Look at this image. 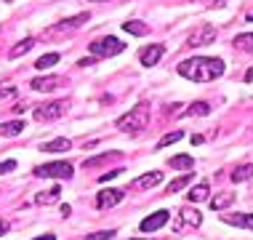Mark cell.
<instances>
[{
	"instance_id": "obj_23",
	"label": "cell",
	"mask_w": 253,
	"mask_h": 240,
	"mask_svg": "<svg viewBox=\"0 0 253 240\" xmlns=\"http://www.w3.org/2000/svg\"><path fill=\"white\" fill-rule=\"evenodd\" d=\"M22 131H24V120H13L0 126V136H19Z\"/></svg>"
},
{
	"instance_id": "obj_24",
	"label": "cell",
	"mask_w": 253,
	"mask_h": 240,
	"mask_svg": "<svg viewBox=\"0 0 253 240\" xmlns=\"http://www.w3.org/2000/svg\"><path fill=\"white\" fill-rule=\"evenodd\" d=\"M192 179H195V176H192V174H184V176H179V179H173V182H170L166 192H168V195H176V192H181V190H184V187H187V184H189V182H192Z\"/></svg>"
},
{
	"instance_id": "obj_40",
	"label": "cell",
	"mask_w": 253,
	"mask_h": 240,
	"mask_svg": "<svg viewBox=\"0 0 253 240\" xmlns=\"http://www.w3.org/2000/svg\"><path fill=\"white\" fill-rule=\"evenodd\" d=\"M8 3H13V0H8Z\"/></svg>"
},
{
	"instance_id": "obj_10",
	"label": "cell",
	"mask_w": 253,
	"mask_h": 240,
	"mask_svg": "<svg viewBox=\"0 0 253 240\" xmlns=\"http://www.w3.org/2000/svg\"><path fill=\"white\" fill-rule=\"evenodd\" d=\"M88 22V13H78V16H72V19H64V22H59L53 30H48L45 35L53 38V35H61V32H67V30H78L80 24H85Z\"/></svg>"
},
{
	"instance_id": "obj_30",
	"label": "cell",
	"mask_w": 253,
	"mask_h": 240,
	"mask_svg": "<svg viewBox=\"0 0 253 240\" xmlns=\"http://www.w3.org/2000/svg\"><path fill=\"white\" fill-rule=\"evenodd\" d=\"M115 238V230H104V232H93V235H88L85 240H112Z\"/></svg>"
},
{
	"instance_id": "obj_13",
	"label": "cell",
	"mask_w": 253,
	"mask_h": 240,
	"mask_svg": "<svg viewBox=\"0 0 253 240\" xmlns=\"http://www.w3.org/2000/svg\"><path fill=\"white\" fill-rule=\"evenodd\" d=\"M160 182H163V174H160V171H152V174H144V176H139V179H133L131 190H152Z\"/></svg>"
},
{
	"instance_id": "obj_37",
	"label": "cell",
	"mask_w": 253,
	"mask_h": 240,
	"mask_svg": "<svg viewBox=\"0 0 253 240\" xmlns=\"http://www.w3.org/2000/svg\"><path fill=\"white\" fill-rule=\"evenodd\" d=\"M35 240H56V235H40V238H35Z\"/></svg>"
},
{
	"instance_id": "obj_1",
	"label": "cell",
	"mask_w": 253,
	"mask_h": 240,
	"mask_svg": "<svg viewBox=\"0 0 253 240\" xmlns=\"http://www.w3.org/2000/svg\"><path fill=\"white\" fill-rule=\"evenodd\" d=\"M176 72L187 80H195V83H211V80L224 75V61L213 56H192V59H184L176 67Z\"/></svg>"
},
{
	"instance_id": "obj_3",
	"label": "cell",
	"mask_w": 253,
	"mask_h": 240,
	"mask_svg": "<svg viewBox=\"0 0 253 240\" xmlns=\"http://www.w3.org/2000/svg\"><path fill=\"white\" fill-rule=\"evenodd\" d=\"M203 224V214L197 208H189V205H184V208L176 211V222H173V232H189V230H197Z\"/></svg>"
},
{
	"instance_id": "obj_33",
	"label": "cell",
	"mask_w": 253,
	"mask_h": 240,
	"mask_svg": "<svg viewBox=\"0 0 253 240\" xmlns=\"http://www.w3.org/2000/svg\"><path fill=\"white\" fill-rule=\"evenodd\" d=\"M16 94V88L13 86H0V99H8V96Z\"/></svg>"
},
{
	"instance_id": "obj_26",
	"label": "cell",
	"mask_w": 253,
	"mask_h": 240,
	"mask_svg": "<svg viewBox=\"0 0 253 240\" xmlns=\"http://www.w3.org/2000/svg\"><path fill=\"white\" fill-rule=\"evenodd\" d=\"M251 176H253V166H251V163H245V166H237V168H235V174H232V182L240 184V182H248Z\"/></svg>"
},
{
	"instance_id": "obj_12",
	"label": "cell",
	"mask_w": 253,
	"mask_h": 240,
	"mask_svg": "<svg viewBox=\"0 0 253 240\" xmlns=\"http://www.w3.org/2000/svg\"><path fill=\"white\" fill-rule=\"evenodd\" d=\"M168 219H170L168 211H155L152 216H147L144 222H141V230H144V232H155V230L166 227V224H168Z\"/></svg>"
},
{
	"instance_id": "obj_14",
	"label": "cell",
	"mask_w": 253,
	"mask_h": 240,
	"mask_svg": "<svg viewBox=\"0 0 253 240\" xmlns=\"http://www.w3.org/2000/svg\"><path fill=\"white\" fill-rule=\"evenodd\" d=\"M221 222L235 224V227H243V230H253V214H229V216H221Z\"/></svg>"
},
{
	"instance_id": "obj_31",
	"label": "cell",
	"mask_w": 253,
	"mask_h": 240,
	"mask_svg": "<svg viewBox=\"0 0 253 240\" xmlns=\"http://www.w3.org/2000/svg\"><path fill=\"white\" fill-rule=\"evenodd\" d=\"M120 174H126V171H123V168H115V171H107V174H101L99 176V182H109V179H118V176Z\"/></svg>"
},
{
	"instance_id": "obj_17",
	"label": "cell",
	"mask_w": 253,
	"mask_h": 240,
	"mask_svg": "<svg viewBox=\"0 0 253 240\" xmlns=\"http://www.w3.org/2000/svg\"><path fill=\"white\" fill-rule=\"evenodd\" d=\"M32 46H35V38H24L22 43H16V46L11 48V51H8V56H11V59L24 56V53H30V51H32Z\"/></svg>"
},
{
	"instance_id": "obj_9",
	"label": "cell",
	"mask_w": 253,
	"mask_h": 240,
	"mask_svg": "<svg viewBox=\"0 0 253 240\" xmlns=\"http://www.w3.org/2000/svg\"><path fill=\"white\" fill-rule=\"evenodd\" d=\"M163 53H166V46H160V43H155V46H147L144 51L139 53V61H141V67H155L157 61L163 59Z\"/></svg>"
},
{
	"instance_id": "obj_32",
	"label": "cell",
	"mask_w": 253,
	"mask_h": 240,
	"mask_svg": "<svg viewBox=\"0 0 253 240\" xmlns=\"http://www.w3.org/2000/svg\"><path fill=\"white\" fill-rule=\"evenodd\" d=\"M16 168V160H5V163H0V176L3 174H8V171Z\"/></svg>"
},
{
	"instance_id": "obj_35",
	"label": "cell",
	"mask_w": 253,
	"mask_h": 240,
	"mask_svg": "<svg viewBox=\"0 0 253 240\" xmlns=\"http://www.w3.org/2000/svg\"><path fill=\"white\" fill-rule=\"evenodd\" d=\"M5 232H8V222H3V219H0V238H3Z\"/></svg>"
},
{
	"instance_id": "obj_4",
	"label": "cell",
	"mask_w": 253,
	"mask_h": 240,
	"mask_svg": "<svg viewBox=\"0 0 253 240\" xmlns=\"http://www.w3.org/2000/svg\"><path fill=\"white\" fill-rule=\"evenodd\" d=\"M72 171H75L72 163L53 160V163H45V166H38L35 168V176H40V179H70Z\"/></svg>"
},
{
	"instance_id": "obj_19",
	"label": "cell",
	"mask_w": 253,
	"mask_h": 240,
	"mask_svg": "<svg viewBox=\"0 0 253 240\" xmlns=\"http://www.w3.org/2000/svg\"><path fill=\"white\" fill-rule=\"evenodd\" d=\"M170 166H173L176 171H189L195 166V157L192 155H173L170 157Z\"/></svg>"
},
{
	"instance_id": "obj_8",
	"label": "cell",
	"mask_w": 253,
	"mask_h": 240,
	"mask_svg": "<svg viewBox=\"0 0 253 240\" xmlns=\"http://www.w3.org/2000/svg\"><path fill=\"white\" fill-rule=\"evenodd\" d=\"M123 197H126V195H123V190H101L99 195H96V208H101V211L115 208Z\"/></svg>"
},
{
	"instance_id": "obj_22",
	"label": "cell",
	"mask_w": 253,
	"mask_h": 240,
	"mask_svg": "<svg viewBox=\"0 0 253 240\" xmlns=\"http://www.w3.org/2000/svg\"><path fill=\"white\" fill-rule=\"evenodd\" d=\"M123 30H126L128 32V35H147V32H149V27L144 24V22H139V19H133V22H126V24H123Z\"/></svg>"
},
{
	"instance_id": "obj_28",
	"label": "cell",
	"mask_w": 253,
	"mask_h": 240,
	"mask_svg": "<svg viewBox=\"0 0 253 240\" xmlns=\"http://www.w3.org/2000/svg\"><path fill=\"white\" fill-rule=\"evenodd\" d=\"M56 61H59V53H45V56H40L35 61V67H38V70H48V67H53Z\"/></svg>"
},
{
	"instance_id": "obj_16",
	"label": "cell",
	"mask_w": 253,
	"mask_h": 240,
	"mask_svg": "<svg viewBox=\"0 0 253 240\" xmlns=\"http://www.w3.org/2000/svg\"><path fill=\"white\" fill-rule=\"evenodd\" d=\"M208 195H211V187H208V182H200L197 187H192L189 190V203H205L208 200Z\"/></svg>"
},
{
	"instance_id": "obj_20",
	"label": "cell",
	"mask_w": 253,
	"mask_h": 240,
	"mask_svg": "<svg viewBox=\"0 0 253 240\" xmlns=\"http://www.w3.org/2000/svg\"><path fill=\"white\" fill-rule=\"evenodd\" d=\"M120 152H104V155H96V157H85L83 160V168L88 171V168H96V166H101V163H109L112 157H118Z\"/></svg>"
},
{
	"instance_id": "obj_27",
	"label": "cell",
	"mask_w": 253,
	"mask_h": 240,
	"mask_svg": "<svg viewBox=\"0 0 253 240\" xmlns=\"http://www.w3.org/2000/svg\"><path fill=\"white\" fill-rule=\"evenodd\" d=\"M59 195H61V190H59V187H53L51 192H40V195L35 197V203H38V205H51V203H56V200H59Z\"/></svg>"
},
{
	"instance_id": "obj_21",
	"label": "cell",
	"mask_w": 253,
	"mask_h": 240,
	"mask_svg": "<svg viewBox=\"0 0 253 240\" xmlns=\"http://www.w3.org/2000/svg\"><path fill=\"white\" fill-rule=\"evenodd\" d=\"M232 203H235V195H229V192H221V195H216L213 200H211V208H213V211H224V208H229Z\"/></svg>"
},
{
	"instance_id": "obj_11",
	"label": "cell",
	"mask_w": 253,
	"mask_h": 240,
	"mask_svg": "<svg viewBox=\"0 0 253 240\" xmlns=\"http://www.w3.org/2000/svg\"><path fill=\"white\" fill-rule=\"evenodd\" d=\"M59 86H61V78H56V75H45V78H35V80L30 83L32 91H43V94H53Z\"/></svg>"
},
{
	"instance_id": "obj_15",
	"label": "cell",
	"mask_w": 253,
	"mask_h": 240,
	"mask_svg": "<svg viewBox=\"0 0 253 240\" xmlns=\"http://www.w3.org/2000/svg\"><path fill=\"white\" fill-rule=\"evenodd\" d=\"M70 149H72L70 139H53V142H45L40 147V152H70Z\"/></svg>"
},
{
	"instance_id": "obj_38",
	"label": "cell",
	"mask_w": 253,
	"mask_h": 240,
	"mask_svg": "<svg viewBox=\"0 0 253 240\" xmlns=\"http://www.w3.org/2000/svg\"><path fill=\"white\" fill-rule=\"evenodd\" d=\"M248 22H253V11H251V13H248Z\"/></svg>"
},
{
	"instance_id": "obj_6",
	"label": "cell",
	"mask_w": 253,
	"mask_h": 240,
	"mask_svg": "<svg viewBox=\"0 0 253 240\" xmlns=\"http://www.w3.org/2000/svg\"><path fill=\"white\" fill-rule=\"evenodd\" d=\"M70 109V101L61 99V101H51V104H43L35 109V120H56Z\"/></svg>"
},
{
	"instance_id": "obj_2",
	"label": "cell",
	"mask_w": 253,
	"mask_h": 240,
	"mask_svg": "<svg viewBox=\"0 0 253 240\" xmlns=\"http://www.w3.org/2000/svg\"><path fill=\"white\" fill-rule=\"evenodd\" d=\"M149 123V107L147 104H139L133 107L131 112H126L123 118H118V131H144Z\"/></svg>"
},
{
	"instance_id": "obj_25",
	"label": "cell",
	"mask_w": 253,
	"mask_h": 240,
	"mask_svg": "<svg viewBox=\"0 0 253 240\" xmlns=\"http://www.w3.org/2000/svg\"><path fill=\"white\" fill-rule=\"evenodd\" d=\"M235 48H240L245 53H253V32H243L235 38Z\"/></svg>"
},
{
	"instance_id": "obj_18",
	"label": "cell",
	"mask_w": 253,
	"mask_h": 240,
	"mask_svg": "<svg viewBox=\"0 0 253 240\" xmlns=\"http://www.w3.org/2000/svg\"><path fill=\"white\" fill-rule=\"evenodd\" d=\"M187 118H205V115H211V104L208 101H195V104L187 107Z\"/></svg>"
},
{
	"instance_id": "obj_39",
	"label": "cell",
	"mask_w": 253,
	"mask_h": 240,
	"mask_svg": "<svg viewBox=\"0 0 253 240\" xmlns=\"http://www.w3.org/2000/svg\"><path fill=\"white\" fill-rule=\"evenodd\" d=\"M88 3H101V0H88ZM107 3H109V0H107Z\"/></svg>"
},
{
	"instance_id": "obj_7",
	"label": "cell",
	"mask_w": 253,
	"mask_h": 240,
	"mask_svg": "<svg viewBox=\"0 0 253 240\" xmlns=\"http://www.w3.org/2000/svg\"><path fill=\"white\" fill-rule=\"evenodd\" d=\"M216 40V27L213 24H203L200 30H195L192 35H189V46L197 48V46H211Z\"/></svg>"
},
{
	"instance_id": "obj_29",
	"label": "cell",
	"mask_w": 253,
	"mask_h": 240,
	"mask_svg": "<svg viewBox=\"0 0 253 240\" xmlns=\"http://www.w3.org/2000/svg\"><path fill=\"white\" fill-rule=\"evenodd\" d=\"M184 139V134L181 131H170V134H166V136H163V139L160 142H157V147H168V144H176V142H181Z\"/></svg>"
},
{
	"instance_id": "obj_36",
	"label": "cell",
	"mask_w": 253,
	"mask_h": 240,
	"mask_svg": "<svg viewBox=\"0 0 253 240\" xmlns=\"http://www.w3.org/2000/svg\"><path fill=\"white\" fill-rule=\"evenodd\" d=\"M203 142H205V136H200V134L192 136V144H203Z\"/></svg>"
},
{
	"instance_id": "obj_34",
	"label": "cell",
	"mask_w": 253,
	"mask_h": 240,
	"mask_svg": "<svg viewBox=\"0 0 253 240\" xmlns=\"http://www.w3.org/2000/svg\"><path fill=\"white\" fill-rule=\"evenodd\" d=\"M197 3H203V5H218V8H221V5H227L229 0H197Z\"/></svg>"
},
{
	"instance_id": "obj_5",
	"label": "cell",
	"mask_w": 253,
	"mask_h": 240,
	"mask_svg": "<svg viewBox=\"0 0 253 240\" xmlns=\"http://www.w3.org/2000/svg\"><path fill=\"white\" fill-rule=\"evenodd\" d=\"M88 48H91L93 56H101V59L104 56H118V53L126 51V46H123L118 38H99V40H93Z\"/></svg>"
}]
</instances>
